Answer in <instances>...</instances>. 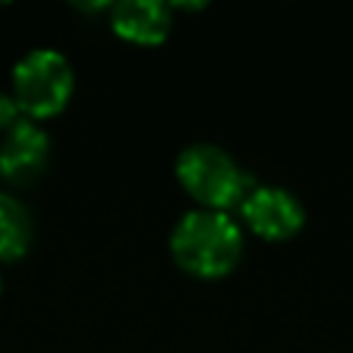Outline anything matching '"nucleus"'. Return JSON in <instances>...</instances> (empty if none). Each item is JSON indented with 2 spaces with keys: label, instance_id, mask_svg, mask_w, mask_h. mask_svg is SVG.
Listing matches in <instances>:
<instances>
[{
  "label": "nucleus",
  "instance_id": "f257e3e1",
  "mask_svg": "<svg viewBox=\"0 0 353 353\" xmlns=\"http://www.w3.org/2000/svg\"><path fill=\"white\" fill-rule=\"evenodd\" d=\"M171 251L188 273L215 279L237 265L243 254V234L226 212L193 210L176 223Z\"/></svg>",
  "mask_w": 353,
  "mask_h": 353
},
{
  "label": "nucleus",
  "instance_id": "f03ea898",
  "mask_svg": "<svg viewBox=\"0 0 353 353\" xmlns=\"http://www.w3.org/2000/svg\"><path fill=\"white\" fill-rule=\"evenodd\" d=\"M176 176L182 188L204 204V210H226L237 201H243L251 190V176L226 154L223 149L212 143H196L188 146L179 154Z\"/></svg>",
  "mask_w": 353,
  "mask_h": 353
},
{
  "label": "nucleus",
  "instance_id": "7ed1b4c3",
  "mask_svg": "<svg viewBox=\"0 0 353 353\" xmlns=\"http://www.w3.org/2000/svg\"><path fill=\"white\" fill-rule=\"evenodd\" d=\"M72 69L55 50H33L14 69V99L30 116L58 113L72 94Z\"/></svg>",
  "mask_w": 353,
  "mask_h": 353
},
{
  "label": "nucleus",
  "instance_id": "20e7f679",
  "mask_svg": "<svg viewBox=\"0 0 353 353\" xmlns=\"http://www.w3.org/2000/svg\"><path fill=\"white\" fill-rule=\"evenodd\" d=\"M245 223L268 240H284L292 237L303 226V204L298 201L295 193L279 185H259L251 188L248 196L240 201Z\"/></svg>",
  "mask_w": 353,
  "mask_h": 353
},
{
  "label": "nucleus",
  "instance_id": "39448f33",
  "mask_svg": "<svg viewBox=\"0 0 353 353\" xmlns=\"http://www.w3.org/2000/svg\"><path fill=\"white\" fill-rule=\"evenodd\" d=\"M47 154H50L47 135L36 124L19 121L6 132L0 143V174L17 185L33 182L44 171Z\"/></svg>",
  "mask_w": 353,
  "mask_h": 353
},
{
  "label": "nucleus",
  "instance_id": "423d86ee",
  "mask_svg": "<svg viewBox=\"0 0 353 353\" xmlns=\"http://www.w3.org/2000/svg\"><path fill=\"white\" fill-rule=\"evenodd\" d=\"M113 30L135 44H160L171 30V11L154 0H124L113 8Z\"/></svg>",
  "mask_w": 353,
  "mask_h": 353
},
{
  "label": "nucleus",
  "instance_id": "0eeeda50",
  "mask_svg": "<svg viewBox=\"0 0 353 353\" xmlns=\"http://www.w3.org/2000/svg\"><path fill=\"white\" fill-rule=\"evenodd\" d=\"M30 232L28 210L17 199L0 193V259L22 256L30 245Z\"/></svg>",
  "mask_w": 353,
  "mask_h": 353
},
{
  "label": "nucleus",
  "instance_id": "6e6552de",
  "mask_svg": "<svg viewBox=\"0 0 353 353\" xmlns=\"http://www.w3.org/2000/svg\"><path fill=\"white\" fill-rule=\"evenodd\" d=\"M19 121H22V119H19V105H17V99L0 94V130H11V127H17Z\"/></svg>",
  "mask_w": 353,
  "mask_h": 353
}]
</instances>
